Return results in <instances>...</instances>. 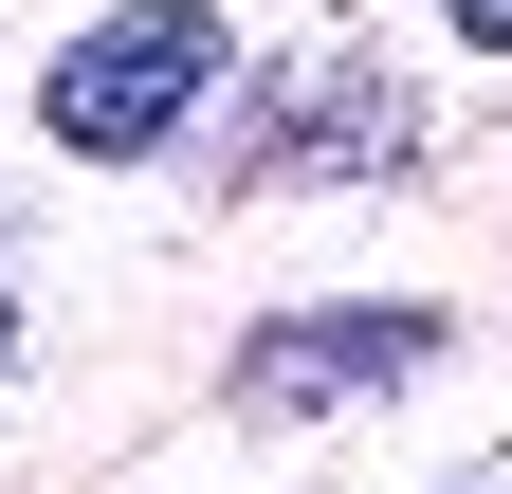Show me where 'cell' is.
Instances as JSON below:
<instances>
[{
    "label": "cell",
    "mask_w": 512,
    "mask_h": 494,
    "mask_svg": "<svg viewBox=\"0 0 512 494\" xmlns=\"http://www.w3.org/2000/svg\"><path fill=\"white\" fill-rule=\"evenodd\" d=\"M439 19H458V37H476V55H512V0H439Z\"/></svg>",
    "instance_id": "cell-4"
},
{
    "label": "cell",
    "mask_w": 512,
    "mask_h": 494,
    "mask_svg": "<svg viewBox=\"0 0 512 494\" xmlns=\"http://www.w3.org/2000/svg\"><path fill=\"white\" fill-rule=\"evenodd\" d=\"M421 348H439V312H275V330L238 348V403L256 421H330L366 385H403Z\"/></svg>",
    "instance_id": "cell-2"
},
{
    "label": "cell",
    "mask_w": 512,
    "mask_h": 494,
    "mask_svg": "<svg viewBox=\"0 0 512 494\" xmlns=\"http://www.w3.org/2000/svg\"><path fill=\"white\" fill-rule=\"evenodd\" d=\"M238 165H256V183H293V165H403V110H384V74H366V55H311V74H275V92H256Z\"/></svg>",
    "instance_id": "cell-3"
},
{
    "label": "cell",
    "mask_w": 512,
    "mask_h": 494,
    "mask_svg": "<svg viewBox=\"0 0 512 494\" xmlns=\"http://www.w3.org/2000/svg\"><path fill=\"white\" fill-rule=\"evenodd\" d=\"M0 366H19V312H0Z\"/></svg>",
    "instance_id": "cell-5"
},
{
    "label": "cell",
    "mask_w": 512,
    "mask_h": 494,
    "mask_svg": "<svg viewBox=\"0 0 512 494\" xmlns=\"http://www.w3.org/2000/svg\"><path fill=\"white\" fill-rule=\"evenodd\" d=\"M220 74H238V19H220V0H110L92 37H55L37 129L74 147V165H147V147H165Z\"/></svg>",
    "instance_id": "cell-1"
}]
</instances>
